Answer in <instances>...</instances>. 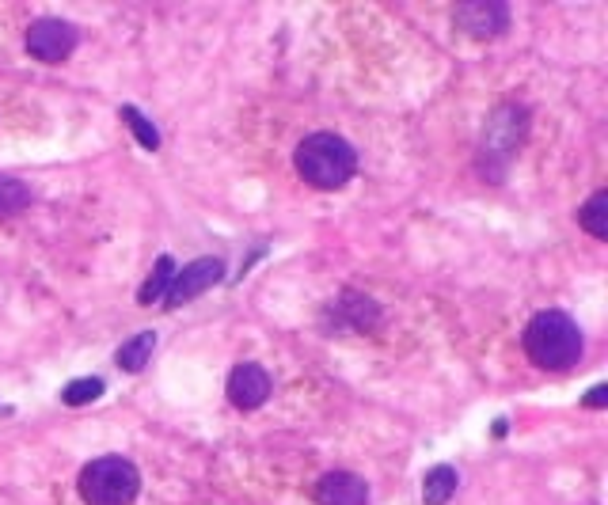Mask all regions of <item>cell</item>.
Returning a JSON list of instances; mask_svg holds the SVG:
<instances>
[{
	"label": "cell",
	"mask_w": 608,
	"mask_h": 505,
	"mask_svg": "<svg viewBox=\"0 0 608 505\" xmlns=\"http://www.w3.org/2000/svg\"><path fill=\"white\" fill-rule=\"evenodd\" d=\"M521 346H525V354H529V361L536 369H544V373H567V369L578 365L586 342H582L578 323H574L567 312L548 308V312H536V316L529 319Z\"/></svg>",
	"instance_id": "obj_1"
},
{
	"label": "cell",
	"mask_w": 608,
	"mask_h": 505,
	"mask_svg": "<svg viewBox=\"0 0 608 505\" xmlns=\"http://www.w3.org/2000/svg\"><path fill=\"white\" fill-rule=\"evenodd\" d=\"M293 164H297V175H301L308 187L339 190L354 179L358 152H354V145H350L342 133L320 130V133H308L301 145H297Z\"/></svg>",
	"instance_id": "obj_2"
},
{
	"label": "cell",
	"mask_w": 608,
	"mask_h": 505,
	"mask_svg": "<svg viewBox=\"0 0 608 505\" xmlns=\"http://www.w3.org/2000/svg\"><path fill=\"white\" fill-rule=\"evenodd\" d=\"M76 490L88 505H130L141 490V475L126 456H99L80 471Z\"/></svg>",
	"instance_id": "obj_3"
},
{
	"label": "cell",
	"mask_w": 608,
	"mask_h": 505,
	"mask_svg": "<svg viewBox=\"0 0 608 505\" xmlns=\"http://www.w3.org/2000/svg\"><path fill=\"white\" fill-rule=\"evenodd\" d=\"M525 133H529V114H525V107H517V103L498 107V111L487 118V126H483L479 171H483L487 179H494V183H498V179L506 175V168H510L513 149H521Z\"/></svg>",
	"instance_id": "obj_4"
},
{
	"label": "cell",
	"mask_w": 608,
	"mask_h": 505,
	"mask_svg": "<svg viewBox=\"0 0 608 505\" xmlns=\"http://www.w3.org/2000/svg\"><path fill=\"white\" fill-rule=\"evenodd\" d=\"M221 278H225V262L217 259V255H206V259L187 262L183 270H175V278H171L168 293H164V304H168L171 312H175V308H183L187 300L202 297L206 289H213V285H217Z\"/></svg>",
	"instance_id": "obj_5"
},
{
	"label": "cell",
	"mask_w": 608,
	"mask_h": 505,
	"mask_svg": "<svg viewBox=\"0 0 608 505\" xmlns=\"http://www.w3.org/2000/svg\"><path fill=\"white\" fill-rule=\"evenodd\" d=\"M453 19L464 35L487 42V38L510 31V4H502V0H464L453 8Z\"/></svg>",
	"instance_id": "obj_6"
},
{
	"label": "cell",
	"mask_w": 608,
	"mask_h": 505,
	"mask_svg": "<svg viewBox=\"0 0 608 505\" xmlns=\"http://www.w3.org/2000/svg\"><path fill=\"white\" fill-rule=\"evenodd\" d=\"M76 50V27L65 23V19H35L27 27V54L46 61V65H57Z\"/></svg>",
	"instance_id": "obj_7"
},
{
	"label": "cell",
	"mask_w": 608,
	"mask_h": 505,
	"mask_svg": "<svg viewBox=\"0 0 608 505\" xmlns=\"http://www.w3.org/2000/svg\"><path fill=\"white\" fill-rule=\"evenodd\" d=\"M270 373H266L263 365H255V361H244V365H236L232 376H228V403L232 407H240V411H255V407H263L266 399H270Z\"/></svg>",
	"instance_id": "obj_8"
},
{
	"label": "cell",
	"mask_w": 608,
	"mask_h": 505,
	"mask_svg": "<svg viewBox=\"0 0 608 505\" xmlns=\"http://www.w3.org/2000/svg\"><path fill=\"white\" fill-rule=\"evenodd\" d=\"M312 498L316 505H369V483L354 471H327Z\"/></svg>",
	"instance_id": "obj_9"
},
{
	"label": "cell",
	"mask_w": 608,
	"mask_h": 505,
	"mask_svg": "<svg viewBox=\"0 0 608 505\" xmlns=\"http://www.w3.org/2000/svg\"><path fill=\"white\" fill-rule=\"evenodd\" d=\"M335 308H339V316L346 319L354 331H369V327H377L380 319V308L369 297H361V293H342Z\"/></svg>",
	"instance_id": "obj_10"
},
{
	"label": "cell",
	"mask_w": 608,
	"mask_h": 505,
	"mask_svg": "<svg viewBox=\"0 0 608 505\" xmlns=\"http://www.w3.org/2000/svg\"><path fill=\"white\" fill-rule=\"evenodd\" d=\"M152 350H156V335H152V331H141V335H133L130 342L114 354V361H118L122 373H141V369L149 365Z\"/></svg>",
	"instance_id": "obj_11"
},
{
	"label": "cell",
	"mask_w": 608,
	"mask_h": 505,
	"mask_svg": "<svg viewBox=\"0 0 608 505\" xmlns=\"http://www.w3.org/2000/svg\"><path fill=\"white\" fill-rule=\"evenodd\" d=\"M456 468L449 464H437L434 471H426V479H422V502L426 505H445L449 498L456 494Z\"/></svg>",
	"instance_id": "obj_12"
},
{
	"label": "cell",
	"mask_w": 608,
	"mask_h": 505,
	"mask_svg": "<svg viewBox=\"0 0 608 505\" xmlns=\"http://www.w3.org/2000/svg\"><path fill=\"white\" fill-rule=\"evenodd\" d=\"M171 278H175V262H171V255H160L156 266H152V274L145 278V285L137 289V304H156V300H164Z\"/></svg>",
	"instance_id": "obj_13"
},
{
	"label": "cell",
	"mask_w": 608,
	"mask_h": 505,
	"mask_svg": "<svg viewBox=\"0 0 608 505\" xmlns=\"http://www.w3.org/2000/svg\"><path fill=\"white\" fill-rule=\"evenodd\" d=\"M578 225L586 228L593 240H608V194L597 190L586 206L578 209Z\"/></svg>",
	"instance_id": "obj_14"
},
{
	"label": "cell",
	"mask_w": 608,
	"mask_h": 505,
	"mask_svg": "<svg viewBox=\"0 0 608 505\" xmlns=\"http://www.w3.org/2000/svg\"><path fill=\"white\" fill-rule=\"evenodd\" d=\"M27 206H31V187L12 179V175H0V221L19 217Z\"/></svg>",
	"instance_id": "obj_15"
},
{
	"label": "cell",
	"mask_w": 608,
	"mask_h": 505,
	"mask_svg": "<svg viewBox=\"0 0 608 505\" xmlns=\"http://www.w3.org/2000/svg\"><path fill=\"white\" fill-rule=\"evenodd\" d=\"M118 114H122V122H126V126L133 130V137H137V145H141V149H149V152L160 149V130H156V126H152L149 118L137 111L133 103H126V107H122Z\"/></svg>",
	"instance_id": "obj_16"
},
{
	"label": "cell",
	"mask_w": 608,
	"mask_h": 505,
	"mask_svg": "<svg viewBox=\"0 0 608 505\" xmlns=\"http://www.w3.org/2000/svg\"><path fill=\"white\" fill-rule=\"evenodd\" d=\"M99 395H103V380H99V376H80L73 384H65L61 403H65V407H88Z\"/></svg>",
	"instance_id": "obj_17"
},
{
	"label": "cell",
	"mask_w": 608,
	"mask_h": 505,
	"mask_svg": "<svg viewBox=\"0 0 608 505\" xmlns=\"http://www.w3.org/2000/svg\"><path fill=\"white\" fill-rule=\"evenodd\" d=\"M608 399V384H597V388H589L586 399H582V407H589V411H601Z\"/></svg>",
	"instance_id": "obj_18"
}]
</instances>
